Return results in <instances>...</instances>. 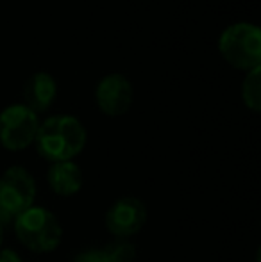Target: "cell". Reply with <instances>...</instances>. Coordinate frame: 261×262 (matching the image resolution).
Listing matches in <instances>:
<instances>
[{
	"mask_svg": "<svg viewBox=\"0 0 261 262\" xmlns=\"http://www.w3.org/2000/svg\"><path fill=\"white\" fill-rule=\"evenodd\" d=\"M18 243L32 253H50L63 241V225L52 210L32 205L13 221Z\"/></svg>",
	"mask_w": 261,
	"mask_h": 262,
	"instance_id": "7a4b0ae2",
	"label": "cell"
},
{
	"mask_svg": "<svg viewBox=\"0 0 261 262\" xmlns=\"http://www.w3.org/2000/svg\"><path fill=\"white\" fill-rule=\"evenodd\" d=\"M88 132L83 121L72 114H54L39 121L34 145L45 161H73L86 146Z\"/></svg>",
	"mask_w": 261,
	"mask_h": 262,
	"instance_id": "6da1fadb",
	"label": "cell"
},
{
	"mask_svg": "<svg viewBox=\"0 0 261 262\" xmlns=\"http://www.w3.org/2000/svg\"><path fill=\"white\" fill-rule=\"evenodd\" d=\"M218 50L229 64L240 70L261 66V31L249 21H236L227 25L218 38Z\"/></svg>",
	"mask_w": 261,
	"mask_h": 262,
	"instance_id": "3957f363",
	"label": "cell"
},
{
	"mask_svg": "<svg viewBox=\"0 0 261 262\" xmlns=\"http://www.w3.org/2000/svg\"><path fill=\"white\" fill-rule=\"evenodd\" d=\"M2 243H4V225L0 223V248H2Z\"/></svg>",
	"mask_w": 261,
	"mask_h": 262,
	"instance_id": "5bb4252c",
	"label": "cell"
},
{
	"mask_svg": "<svg viewBox=\"0 0 261 262\" xmlns=\"http://www.w3.org/2000/svg\"><path fill=\"white\" fill-rule=\"evenodd\" d=\"M47 182L54 194L63 198L75 196L83 189V169L75 161L52 162L47 171Z\"/></svg>",
	"mask_w": 261,
	"mask_h": 262,
	"instance_id": "9c48e42d",
	"label": "cell"
},
{
	"mask_svg": "<svg viewBox=\"0 0 261 262\" xmlns=\"http://www.w3.org/2000/svg\"><path fill=\"white\" fill-rule=\"evenodd\" d=\"M72 262H108V259H106L102 248L101 250L91 248V250H84V252H81L79 255H75Z\"/></svg>",
	"mask_w": 261,
	"mask_h": 262,
	"instance_id": "7c38bea8",
	"label": "cell"
},
{
	"mask_svg": "<svg viewBox=\"0 0 261 262\" xmlns=\"http://www.w3.org/2000/svg\"><path fill=\"white\" fill-rule=\"evenodd\" d=\"M38 187L32 173L24 166H11L0 175V223L13 225L18 214L31 209Z\"/></svg>",
	"mask_w": 261,
	"mask_h": 262,
	"instance_id": "277c9868",
	"label": "cell"
},
{
	"mask_svg": "<svg viewBox=\"0 0 261 262\" xmlns=\"http://www.w3.org/2000/svg\"><path fill=\"white\" fill-rule=\"evenodd\" d=\"M24 105L36 114L47 111L57 97V82L49 72H36L24 82Z\"/></svg>",
	"mask_w": 261,
	"mask_h": 262,
	"instance_id": "ba28073f",
	"label": "cell"
},
{
	"mask_svg": "<svg viewBox=\"0 0 261 262\" xmlns=\"http://www.w3.org/2000/svg\"><path fill=\"white\" fill-rule=\"evenodd\" d=\"M0 262H22V257L13 248H0Z\"/></svg>",
	"mask_w": 261,
	"mask_h": 262,
	"instance_id": "4fadbf2b",
	"label": "cell"
},
{
	"mask_svg": "<svg viewBox=\"0 0 261 262\" xmlns=\"http://www.w3.org/2000/svg\"><path fill=\"white\" fill-rule=\"evenodd\" d=\"M261 66L251 70L242 82V100L252 113L261 111Z\"/></svg>",
	"mask_w": 261,
	"mask_h": 262,
	"instance_id": "30bf717a",
	"label": "cell"
},
{
	"mask_svg": "<svg viewBox=\"0 0 261 262\" xmlns=\"http://www.w3.org/2000/svg\"><path fill=\"white\" fill-rule=\"evenodd\" d=\"M134 100L132 82L124 73H108L95 88V102L101 113L108 116H122Z\"/></svg>",
	"mask_w": 261,
	"mask_h": 262,
	"instance_id": "52a82bcc",
	"label": "cell"
},
{
	"mask_svg": "<svg viewBox=\"0 0 261 262\" xmlns=\"http://www.w3.org/2000/svg\"><path fill=\"white\" fill-rule=\"evenodd\" d=\"M147 220L149 210L143 200L138 196H122L106 210L104 225L115 239H131L142 232Z\"/></svg>",
	"mask_w": 261,
	"mask_h": 262,
	"instance_id": "8992f818",
	"label": "cell"
},
{
	"mask_svg": "<svg viewBox=\"0 0 261 262\" xmlns=\"http://www.w3.org/2000/svg\"><path fill=\"white\" fill-rule=\"evenodd\" d=\"M108 262H134L136 260V246L129 239H115L102 248Z\"/></svg>",
	"mask_w": 261,
	"mask_h": 262,
	"instance_id": "8fae6325",
	"label": "cell"
},
{
	"mask_svg": "<svg viewBox=\"0 0 261 262\" xmlns=\"http://www.w3.org/2000/svg\"><path fill=\"white\" fill-rule=\"evenodd\" d=\"M39 118L24 104H11L0 113V145L9 152H22L34 145Z\"/></svg>",
	"mask_w": 261,
	"mask_h": 262,
	"instance_id": "5b68a950",
	"label": "cell"
}]
</instances>
